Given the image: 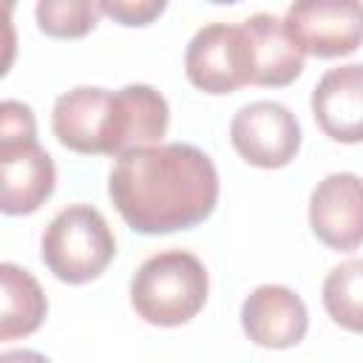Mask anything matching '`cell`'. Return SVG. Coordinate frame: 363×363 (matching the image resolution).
Here are the masks:
<instances>
[{
    "label": "cell",
    "instance_id": "277c9868",
    "mask_svg": "<svg viewBox=\"0 0 363 363\" xmlns=\"http://www.w3.org/2000/svg\"><path fill=\"white\" fill-rule=\"evenodd\" d=\"M207 269L187 250L150 255L130 281V303L145 323L182 326L207 303Z\"/></svg>",
    "mask_w": 363,
    "mask_h": 363
},
{
    "label": "cell",
    "instance_id": "8992f818",
    "mask_svg": "<svg viewBox=\"0 0 363 363\" xmlns=\"http://www.w3.org/2000/svg\"><path fill=\"white\" fill-rule=\"evenodd\" d=\"M184 74L199 91L216 96L252 85V45L244 23L199 28L184 51Z\"/></svg>",
    "mask_w": 363,
    "mask_h": 363
},
{
    "label": "cell",
    "instance_id": "30bf717a",
    "mask_svg": "<svg viewBox=\"0 0 363 363\" xmlns=\"http://www.w3.org/2000/svg\"><path fill=\"white\" fill-rule=\"evenodd\" d=\"M244 335L264 349H292L309 329V312L303 301L281 284L255 286L241 306Z\"/></svg>",
    "mask_w": 363,
    "mask_h": 363
},
{
    "label": "cell",
    "instance_id": "7c38bea8",
    "mask_svg": "<svg viewBox=\"0 0 363 363\" xmlns=\"http://www.w3.org/2000/svg\"><path fill=\"white\" fill-rule=\"evenodd\" d=\"M252 45V85L281 88L303 71V51L286 34L284 20L258 11L244 20Z\"/></svg>",
    "mask_w": 363,
    "mask_h": 363
},
{
    "label": "cell",
    "instance_id": "3957f363",
    "mask_svg": "<svg viewBox=\"0 0 363 363\" xmlns=\"http://www.w3.org/2000/svg\"><path fill=\"white\" fill-rule=\"evenodd\" d=\"M34 133L31 108L6 99L0 105V207L6 216H28L54 193V159Z\"/></svg>",
    "mask_w": 363,
    "mask_h": 363
},
{
    "label": "cell",
    "instance_id": "9a60e30c",
    "mask_svg": "<svg viewBox=\"0 0 363 363\" xmlns=\"http://www.w3.org/2000/svg\"><path fill=\"white\" fill-rule=\"evenodd\" d=\"M34 14L43 34L57 40H79L96 28L102 3L99 0H37Z\"/></svg>",
    "mask_w": 363,
    "mask_h": 363
},
{
    "label": "cell",
    "instance_id": "e0dca14e",
    "mask_svg": "<svg viewBox=\"0 0 363 363\" xmlns=\"http://www.w3.org/2000/svg\"><path fill=\"white\" fill-rule=\"evenodd\" d=\"M207 3H216V6H230V3H241V0H207Z\"/></svg>",
    "mask_w": 363,
    "mask_h": 363
},
{
    "label": "cell",
    "instance_id": "2e32d148",
    "mask_svg": "<svg viewBox=\"0 0 363 363\" xmlns=\"http://www.w3.org/2000/svg\"><path fill=\"white\" fill-rule=\"evenodd\" d=\"M102 11L128 28H142L159 20V14L164 11L167 0H99Z\"/></svg>",
    "mask_w": 363,
    "mask_h": 363
},
{
    "label": "cell",
    "instance_id": "6da1fadb",
    "mask_svg": "<svg viewBox=\"0 0 363 363\" xmlns=\"http://www.w3.org/2000/svg\"><path fill=\"white\" fill-rule=\"evenodd\" d=\"M108 193L130 230L167 235L201 224L216 210L218 173L196 145H145L116 159Z\"/></svg>",
    "mask_w": 363,
    "mask_h": 363
},
{
    "label": "cell",
    "instance_id": "4fadbf2b",
    "mask_svg": "<svg viewBox=\"0 0 363 363\" xmlns=\"http://www.w3.org/2000/svg\"><path fill=\"white\" fill-rule=\"evenodd\" d=\"M0 284H3V312H0V340H17L28 337L40 329L48 301L37 284V278L28 269H20L17 264L0 267Z\"/></svg>",
    "mask_w": 363,
    "mask_h": 363
},
{
    "label": "cell",
    "instance_id": "5bb4252c",
    "mask_svg": "<svg viewBox=\"0 0 363 363\" xmlns=\"http://www.w3.org/2000/svg\"><path fill=\"white\" fill-rule=\"evenodd\" d=\"M323 306L337 326L363 335V258L343 261L326 275Z\"/></svg>",
    "mask_w": 363,
    "mask_h": 363
},
{
    "label": "cell",
    "instance_id": "52a82bcc",
    "mask_svg": "<svg viewBox=\"0 0 363 363\" xmlns=\"http://www.w3.org/2000/svg\"><path fill=\"white\" fill-rule=\"evenodd\" d=\"M284 28L303 54L346 57L363 45V0H295Z\"/></svg>",
    "mask_w": 363,
    "mask_h": 363
},
{
    "label": "cell",
    "instance_id": "ba28073f",
    "mask_svg": "<svg viewBox=\"0 0 363 363\" xmlns=\"http://www.w3.org/2000/svg\"><path fill=\"white\" fill-rule=\"evenodd\" d=\"M230 139L247 164L275 170L295 159L301 147V125L286 105L258 99L233 116Z\"/></svg>",
    "mask_w": 363,
    "mask_h": 363
},
{
    "label": "cell",
    "instance_id": "7a4b0ae2",
    "mask_svg": "<svg viewBox=\"0 0 363 363\" xmlns=\"http://www.w3.org/2000/svg\"><path fill=\"white\" fill-rule=\"evenodd\" d=\"M170 122L167 99L150 85L119 91L79 85L57 96L51 130L62 147L85 156H122L162 142Z\"/></svg>",
    "mask_w": 363,
    "mask_h": 363
},
{
    "label": "cell",
    "instance_id": "5b68a950",
    "mask_svg": "<svg viewBox=\"0 0 363 363\" xmlns=\"http://www.w3.org/2000/svg\"><path fill=\"white\" fill-rule=\"evenodd\" d=\"M43 264L62 284H88L105 272L116 255V238L91 204H71L60 210L40 244Z\"/></svg>",
    "mask_w": 363,
    "mask_h": 363
},
{
    "label": "cell",
    "instance_id": "9c48e42d",
    "mask_svg": "<svg viewBox=\"0 0 363 363\" xmlns=\"http://www.w3.org/2000/svg\"><path fill=\"white\" fill-rule=\"evenodd\" d=\"M309 227L320 244L352 252L363 244V179L354 173H329L309 199Z\"/></svg>",
    "mask_w": 363,
    "mask_h": 363
},
{
    "label": "cell",
    "instance_id": "8fae6325",
    "mask_svg": "<svg viewBox=\"0 0 363 363\" xmlns=\"http://www.w3.org/2000/svg\"><path fill=\"white\" fill-rule=\"evenodd\" d=\"M318 128L343 145L363 142V62L332 68L312 91Z\"/></svg>",
    "mask_w": 363,
    "mask_h": 363
}]
</instances>
